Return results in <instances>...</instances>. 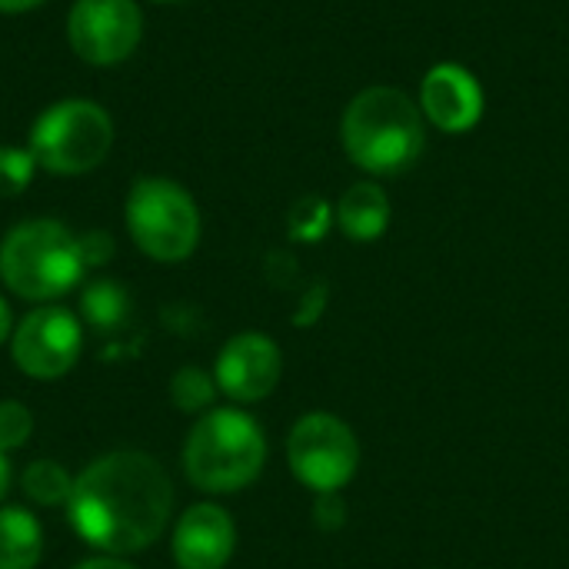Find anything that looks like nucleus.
<instances>
[{"instance_id":"26","label":"nucleus","mask_w":569,"mask_h":569,"mask_svg":"<svg viewBox=\"0 0 569 569\" xmlns=\"http://www.w3.org/2000/svg\"><path fill=\"white\" fill-rule=\"evenodd\" d=\"M10 480H13L10 453H0V500H3V497H7V490H10Z\"/></svg>"},{"instance_id":"25","label":"nucleus","mask_w":569,"mask_h":569,"mask_svg":"<svg viewBox=\"0 0 569 569\" xmlns=\"http://www.w3.org/2000/svg\"><path fill=\"white\" fill-rule=\"evenodd\" d=\"M43 0H0V13H27L33 7H40Z\"/></svg>"},{"instance_id":"24","label":"nucleus","mask_w":569,"mask_h":569,"mask_svg":"<svg viewBox=\"0 0 569 569\" xmlns=\"http://www.w3.org/2000/svg\"><path fill=\"white\" fill-rule=\"evenodd\" d=\"M13 313H10V303L0 297V343H7L10 340V333H13Z\"/></svg>"},{"instance_id":"12","label":"nucleus","mask_w":569,"mask_h":569,"mask_svg":"<svg viewBox=\"0 0 569 569\" xmlns=\"http://www.w3.org/2000/svg\"><path fill=\"white\" fill-rule=\"evenodd\" d=\"M173 563L180 569H223L237 550L233 517L217 503H193L170 537Z\"/></svg>"},{"instance_id":"21","label":"nucleus","mask_w":569,"mask_h":569,"mask_svg":"<svg viewBox=\"0 0 569 569\" xmlns=\"http://www.w3.org/2000/svg\"><path fill=\"white\" fill-rule=\"evenodd\" d=\"M80 253H83L87 270H90V267H103V263L113 257V237L103 233V230L80 233Z\"/></svg>"},{"instance_id":"16","label":"nucleus","mask_w":569,"mask_h":569,"mask_svg":"<svg viewBox=\"0 0 569 569\" xmlns=\"http://www.w3.org/2000/svg\"><path fill=\"white\" fill-rule=\"evenodd\" d=\"M20 490L37 507H67L70 490H73V477L57 460H33L20 473Z\"/></svg>"},{"instance_id":"2","label":"nucleus","mask_w":569,"mask_h":569,"mask_svg":"<svg viewBox=\"0 0 569 569\" xmlns=\"http://www.w3.org/2000/svg\"><path fill=\"white\" fill-rule=\"evenodd\" d=\"M340 140L347 157L370 177H397L420 160L427 117L400 87H367L347 103Z\"/></svg>"},{"instance_id":"5","label":"nucleus","mask_w":569,"mask_h":569,"mask_svg":"<svg viewBox=\"0 0 569 569\" xmlns=\"http://www.w3.org/2000/svg\"><path fill=\"white\" fill-rule=\"evenodd\" d=\"M110 147H113V120L100 103L87 97H67L50 103L33 120L30 143H27L37 167L57 177L90 173L107 160Z\"/></svg>"},{"instance_id":"11","label":"nucleus","mask_w":569,"mask_h":569,"mask_svg":"<svg viewBox=\"0 0 569 569\" xmlns=\"http://www.w3.org/2000/svg\"><path fill=\"white\" fill-rule=\"evenodd\" d=\"M420 110L443 133H467L483 120V87L463 63H437L420 83Z\"/></svg>"},{"instance_id":"3","label":"nucleus","mask_w":569,"mask_h":569,"mask_svg":"<svg viewBox=\"0 0 569 569\" xmlns=\"http://www.w3.org/2000/svg\"><path fill=\"white\" fill-rule=\"evenodd\" d=\"M263 427L237 407H213L197 417L183 443V473L210 497L240 493L263 473Z\"/></svg>"},{"instance_id":"23","label":"nucleus","mask_w":569,"mask_h":569,"mask_svg":"<svg viewBox=\"0 0 569 569\" xmlns=\"http://www.w3.org/2000/svg\"><path fill=\"white\" fill-rule=\"evenodd\" d=\"M73 569H133L130 563H123V557H90V560H83V563H77Z\"/></svg>"},{"instance_id":"14","label":"nucleus","mask_w":569,"mask_h":569,"mask_svg":"<svg viewBox=\"0 0 569 569\" xmlns=\"http://www.w3.org/2000/svg\"><path fill=\"white\" fill-rule=\"evenodd\" d=\"M43 557V527L23 507H0V569H37Z\"/></svg>"},{"instance_id":"20","label":"nucleus","mask_w":569,"mask_h":569,"mask_svg":"<svg viewBox=\"0 0 569 569\" xmlns=\"http://www.w3.org/2000/svg\"><path fill=\"white\" fill-rule=\"evenodd\" d=\"M33 437V413L20 400H0V453L27 447Z\"/></svg>"},{"instance_id":"13","label":"nucleus","mask_w":569,"mask_h":569,"mask_svg":"<svg viewBox=\"0 0 569 569\" xmlns=\"http://www.w3.org/2000/svg\"><path fill=\"white\" fill-rule=\"evenodd\" d=\"M333 217H337V227H340V233L347 240L373 243L390 227V197H387V190L380 183L360 180V183L343 190Z\"/></svg>"},{"instance_id":"4","label":"nucleus","mask_w":569,"mask_h":569,"mask_svg":"<svg viewBox=\"0 0 569 569\" xmlns=\"http://www.w3.org/2000/svg\"><path fill=\"white\" fill-rule=\"evenodd\" d=\"M87 273L80 237L50 217L23 220L0 240V280L30 303L67 297Z\"/></svg>"},{"instance_id":"15","label":"nucleus","mask_w":569,"mask_h":569,"mask_svg":"<svg viewBox=\"0 0 569 569\" xmlns=\"http://www.w3.org/2000/svg\"><path fill=\"white\" fill-rule=\"evenodd\" d=\"M127 313H130V297H127V290L117 280L100 277V280L83 287V293H80V317L93 330H100V333L117 330L127 320Z\"/></svg>"},{"instance_id":"19","label":"nucleus","mask_w":569,"mask_h":569,"mask_svg":"<svg viewBox=\"0 0 569 569\" xmlns=\"http://www.w3.org/2000/svg\"><path fill=\"white\" fill-rule=\"evenodd\" d=\"M37 160L27 147H10L3 143L0 147V200H13L20 197L30 183H33V173H37Z\"/></svg>"},{"instance_id":"22","label":"nucleus","mask_w":569,"mask_h":569,"mask_svg":"<svg viewBox=\"0 0 569 569\" xmlns=\"http://www.w3.org/2000/svg\"><path fill=\"white\" fill-rule=\"evenodd\" d=\"M313 517L323 530H337L343 523V500L340 493H320L317 497V507H313Z\"/></svg>"},{"instance_id":"27","label":"nucleus","mask_w":569,"mask_h":569,"mask_svg":"<svg viewBox=\"0 0 569 569\" xmlns=\"http://www.w3.org/2000/svg\"><path fill=\"white\" fill-rule=\"evenodd\" d=\"M153 3H177V0H153Z\"/></svg>"},{"instance_id":"6","label":"nucleus","mask_w":569,"mask_h":569,"mask_svg":"<svg viewBox=\"0 0 569 569\" xmlns=\"http://www.w3.org/2000/svg\"><path fill=\"white\" fill-rule=\"evenodd\" d=\"M137 250L157 263H180L200 243V210L190 190L170 177H140L123 207Z\"/></svg>"},{"instance_id":"9","label":"nucleus","mask_w":569,"mask_h":569,"mask_svg":"<svg viewBox=\"0 0 569 569\" xmlns=\"http://www.w3.org/2000/svg\"><path fill=\"white\" fill-rule=\"evenodd\" d=\"M143 37L137 0H73L67 13V43L90 67L123 63Z\"/></svg>"},{"instance_id":"7","label":"nucleus","mask_w":569,"mask_h":569,"mask_svg":"<svg viewBox=\"0 0 569 569\" xmlns=\"http://www.w3.org/2000/svg\"><path fill=\"white\" fill-rule=\"evenodd\" d=\"M287 463L297 483L317 497L340 493L360 470V440L347 420L317 410L290 427Z\"/></svg>"},{"instance_id":"8","label":"nucleus","mask_w":569,"mask_h":569,"mask_svg":"<svg viewBox=\"0 0 569 569\" xmlns=\"http://www.w3.org/2000/svg\"><path fill=\"white\" fill-rule=\"evenodd\" d=\"M83 350V323L60 303L33 307L10 333V360L30 380L67 377Z\"/></svg>"},{"instance_id":"17","label":"nucleus","mask_w":569,"mask_h":569,"mask_svg":"<svg viewBox=\"0 0 569 569\" xmlns=\"http://www.w3.org/2000/svg\"><path fill=\"white\" fill-rule=\"evenodd\" d=\"M217 380L213 373L200 370V367H183L170 377V403L180 410V413H197L203 417L207 410H213V400H217Z\"/></svg>"},{"instance_id":"10","label":"nucleus","mask_w":569,"mask_h":569,"mask_svg":"<svg viewBox=\"0 0 569 569\" xmlns=\"http://www.w3.org/2000/svg\"><path fill=\"white\" fill-rule=\"evenodd\" d=\"M283 377V353L277 340L257 330H243L230 337L213 363V380L223 397L233 403H260L267 400Z\"/></svg>"},{"instance_id":"1","label":"nucleus","mask_w":569,"mask_h":569,"mask_svg":"<svg viewBox=\"0 0 569 569\" xmlns=\"http://www.w3.org/2000/svg\"><path fill=\"white\" fill-rule=\"evenodd\" d=\"M73 533L103 557L143 553L173 517V483L143 450H113L73 477L67 500Z\"/></svg>"},{"instance_id":"18","label":"nucleus","mask_w":569,"mask_h":569,"mask_svg":"<svg viewBox=\"0 0 569 569\" xmlns=\"http://www.w3.org/2000/svg\"><path fill=\"white\" fill-rule=\"evenodd\" d=\"M330 223H333L330 203H327L323 197H313V193L303 197V200H297L293 210H290V217H287L290 237H293V240H303V243L323 240L327 230H330Z\"/></svg>"}]
</instances>
